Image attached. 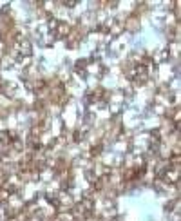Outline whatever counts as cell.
Wrapping results in <instances>:
<instances>
[{"mask_svg":"<svg viewBox=\"0 0 181 221\" xmlns=\"http://www.w3.org/2000/svg\"><path fill=\"white\" fill-rule=\"evenodd\" d=\"M9 196H11V192H9L7 188L0 187V205H6V203H7V199H9Z\"/></svg>","mask_w":181,"mask_h":221,"instance_id":"obj_1","label":"cell"}]
</instances>
